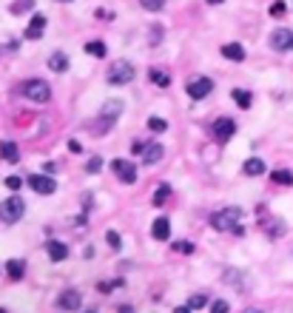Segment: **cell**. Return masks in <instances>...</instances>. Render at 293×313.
I'll list each match as a JSON object with an SVG mask.
<instances>
[{
    "mask_svg": "<svg viewBox=\"0 0 293 313\" xmlns=\"http://www.w3.org/2000/svg\"><path fill=\"white\" fill-rule=\"evenodd\" d=\"M148 128L154 131V134H162V131H168V120H165V117H148Z\"/></svg>",
    "mask_w": 293,
    "mask_h": 313,
    "instance_id": "24",
    "label": "cell"
},
{
    "mask_svg": "<svg viewBox=\"0 0 293 313\" xmlns=\"http://www.w3.org/2000/svg\"><path fill=\"white\" fill-rule=\"evenodd\" d=\"M43 29H46V17L43 14H34L29 29H26V37H29V40H40V37H43Z\"/></svg>",
    "mask_w": 293,
    "mask_h": 313,
    "instance_id": "13",
    "label": "cell"
},
{
    "mask_svg": "<svg viewBox=\"0 0 293 313\" xmlns=\"http://www.w3.org/2000/svg\"><path fill=\"white\" fill-rule=\"evenodd\" d=\"M239 219H242V208H222L211 216V225L216 231H233L236 236H242V228H239Z\"/></svg>",
    "mask_w": 293,
    "mask_h": 313,
    "instance_id": "1",
    "label": "cell"
},
{
    "mask_svg": "<svg viewBox=\"0 0 293 313\" xmlns=\"http://www.w3.org/2000/svg\"><path fill=\"white\" fill-rule=\"evenodd\" d=\"M285 12H287V6L282 0H276L273 6H270V17H285Z\"/></svg>",
    "mask_w": 293,
    "mask_h": 313,
    "instance_id": "29",
    "label": "cell"
},
{
    "mask_svg": "<svg viewBox=\"0 0 293 313\" xmlns=\"http://www.w3.org/2000/svg\"><path fill=\"white\" fill-rule=\"evenodd\" d=\"M174 251H179V253H194V245H191V242H177V245H174Z\"/></svg>",
    "mask_w": 293,
    "mask_h": 313,
    "instance_id": "34",
    "label": "cell"
},
{
    "mask_svg": "<svg viewBox=\"0 0 293 313\" xmlns=\"http://www.w3.org/2000/svg\"><path fill=\"white\" fill-rule=\"evenodd\" d=\"M111 168H114V174H117V179H120V182H125V185L137 182V168H134V162H129V160H114V162H111Z\"/></svg>",
    "mask_w": 293,
    "mask_h": 313,
    "instance_id": "6",
    "label": "cell"
},
{
    "mask_svg": "<svg viewBox=\"0 0 293 313\" xmlns=\"http://www.w3.org/2000/svg\"><path fill=\"white\" fill-rule=\"evenodd\" d=\"M26 6H31V0H17V3L12 6V12H14V14H23Z\"/></svg>",
    "mask_w": 293,
    "mask_h": 313,
    "instance_id": "33",
    "label": "cell"
},
{
    "mask_svg": "<svg viewBox=\"0 0 293 313\" xmlns=\"http://www.w3.org/2000/svg\"><path fill=\"white\" fill-rule=\"evenodd\" d=\"M0 157L6 162H17L20 160V148L14 142H0Z\"/></svg>",
    "mask_w": 293,
    "mask_h": 313,
    "instance_id": "18",
    "label": "cell"
},
{
    "mask_svg": "<svg viewBox=\"0 0 293 313\" xmlns=\"http://www.w3.org/2000/svg\"><path fill=\"white\" fill-rule=\"evenodd\" d=\"M159 31H162L159 26H154V29H151V43H159Z\"/></svg>",
    "mask_w": 293,
    "mask_h": 313,
    "instance_id": "39",
    "label": "cell"
},
{
    "mask_svg": "<svg viewBox=\"0 0 293 313\" xmlns=\"http://www.w3.org/2000/svg\"><path fill=\"white\" fill-rule=\"evenodd\" d=\"M86 54H91V57H105L108 54V49H105V43H100V40H88L86 43Z\"/></svg>",
    "mask_w": 293,
    "mask_h": 313,
    "instance_id": "23",
    "label": "cell"
},
{
    "mask_svg": "<svg viewBox=\"0 0 293 313\" xmlns=\"http://www.w3.org/2000/svg\"><path fill=\"white\" fill-rule=\"evenodd\" d=\"M49 68L57 74H63L68 68V57L63 54V51H54V54H49Z\"/></svg>",
    "mask_w": 293,
    "mask_h": 313,
    "instance_id": "17",
    "label": "cell"
},
{
    "mask_svg": "<svg viewBox=\"0 0 293 313\" xmlns=\"http://www.w3.org/2000/svg\"><path fill=\"white\" fill-rule=\"evenodd\" d=\"M60 3H66V0H60Z\"/></svg>",
    "mask_w": 293,
    "mask_h": 313,
    "instance_id": "45",
    "label": "cell"
},
{
    "mask_svg": "<svg viewBox=\"0 0 293 313\" xmlns=\"http://www.w3.org/2000/svg\"><path fill=\"white\" fill-rule=\"evenodd\" d=\"M211 91H214V83L208 80V77H199V80H191L188 83V97H194V100L208 97Z\"/></svg>",
    "mask_w": 293,
    "mask_h": 313,
    "instance_id": "10",
    "label": "cell"
},
{
    "mask_svg": "<svg viewBox=\"0 0 293 313\" xmlns=\"http://www.w3.org/2000/svg\"><path fill=\"white\" fill-rule=\"evenodd\" d=\"M242 313H262L259 307H248V310H242Z\"/></svg>",
    "mask_w": 293,
    "mask_h": 313,
    "instance_id": "41",
    "label": "cell"
},
{
    "mask_svg": "<svg viewBox=\"0 0 293 313\" xmlns=\"http://www.w3.org/2000/svg\"><path fill=\"white\" fill-rule=\"evenodd\" d=\"M100 165H103V160H100L97 154H94L91 160H88V165H86V171H88V174H97V171H100Z\"/></svg>",
    "mask_w": 293,
    "mask_h": 313,
    "instance_id": "32",
    "label": "cell"
},
{
    "mask_svg": "<svg viewBox=\"0 0 293 313\" xmlns=\"http://www.w3.org/2000/svg\"><path fill=\"white\" fill-rule=\"evenodd\" d=\"M242 171L248 174V177H259V174H265V162L253 157V160H248V162L242 165Z\"/></svg>",
    "mask_w": 293,
    "mask_h": 313,
    "instance_id": "22",
    "label": "cell"
},
{
    "mask_svg": "<svg viewBox=\"0 0 293 313\" xmlns=\"http://www.w3.org/2000/svg\"><path fill=\"white\" fill-rule=\"evenodd\" d=\"M228 310H231V305H228L225 299H216L214 305H211V313H228Z\"/></svg>",
    "mask_w": 293,
    "mask_h": 313,
    "instance_id": "31",
    "label": "cell"
},
{
    "mask_svg": "<svg viewBox=\"0 0 293 313\" xmlns=\"http://www.w3.org/2000/svg\"><path fill=\"white\" fill-rule=\"evenodd\" d=\"M231 97L236 100V105H239V108H250V105H253V94H250V91H245V88H233V91H231Z\"/></svg>",
    "mask_w": 293,
    "mask_h": 313,
    "instance_id": "20",
    "label": "cell"
},
{
    "mask_svg": "<svg viewBox=\"0 0 293 313\" xmlns=\"http://www.w3.org/2000/svg\"><path fill=\"white\" fill-rule=\"evenodd\" d=\"M151 83L154 86H159V88H168L171 86V77H168V71H162V68H151Z\"/></svg>",
    "mask_w": 293,
    "mask_h": 313,
    "instance_id": "21",
    "label": "cell"
},
{
    "mask_svg": "<svg viewBox=\"0 0 293 313\" xmlns=\"http://www.w3.org/2000/svg\"><path fill=\"white\" fill-rule=\"evenodd\" d=\"M29 188L46 197V194H54V191H57V182L49 177V174H31V177H29Z\"/></svg>",
    "mask_w": 293,
    "mask_h": 313,
    "instance_id": "5",
    "label": "cell"
},
{
    "mask_svg": "<svg viewBox=\"0 0 293 313\" xmlns=\"http://www.w3.org/2000/svg\"><path fill=\"white\" fill-rule=\"evenodd\" d=\"M270 179H273L276 185H293V174H290V171H285V168L273 171V174H270Z\"/></svg>",
    "mask_w": 293,
    "mask_h": 313,
    "instance_id": "25",
    "label": "cell"
},
{
    "mask_svg": "<svg viewBox=\"0 0 293 313\" xmlns=\"http://www.w3.org/2000/svg\"><path fill=\"white\" fill-rule=\"evenodd\" d=\"M80 305H83V296H80V290H63L60 296H57V307L60 310H66V313H71V310H80Z\"/></svg>",
    "mask_w": 293,
    "mask_h": 313,
    "instance_id": "7",
    "label": "cell"
},
{
    "mask_svg": "<svg viewBox=\"0 0 293 313\" xmlns=\"http://www.w3.org/2000/svg\"><path fill=\"white\" fill-rule=\"evenodd\" d=\"M233 134H236V123H233V120H228V117H219V120L214 123V137H216L219 142H228Z\"/></svg>",
    "mask_w": 293,
    "mask_h": 313,
    "instance_id": "9",
    "label": "cell"
},
{
    "mask_svg": "<svg viewBox=\"0 0 293 313\" xmlns=\"http://www.w3.org/2000/svg\"><path fill=\"white\" fill-rule=\"evenodd\" d=\"M86 313H97V310H86Z\"/></svg>",
    "mask_w": 293,
    "mask_h": 313,
    "instance_id": "44",
    "label": "cell"
},
{
    "mask_svg": "<svg viewBox=\"0 0 293 313\" xmlns=\"http://www.w3.org/2000/svg\"><path fill=\"white\" fill-rule=\"evenodd\" d=\"M120 279H117V282H100V290H103V293H111V290H114V288H120Z\"/></svg>",
    "mask_w": 293,
    "mask_h": 313,
    "instance_id": "35",
    "label": "cell"
},
{
    "mask_svg": "<svg viewBox=\"0 0 293 313\" xmlns=\"http://www.w3.org/2000/svg\"><path fill=\"white\" fill-rule=\"evenodd\" d=\"M105 240H108V245L117 248V251L122 248V240H120V233H117V231H108V233H105Z\"/></svg>",
    "mask_w": 293,
    "mask_h": 313,
    "instance_id": "30",
    "label": "cell"
},
{
    "mask_svg": "<svg viewBox=\"0 0 293 313\" xmlns=\"http://www.w3.org/2000/svg\"><path fill=\"white\" fill-rule=\"evenodd\" d=\"M120 313H131V307H129V305H122V307H120Z\"/></svg>",
    "mask_w": 293,
    "mask_h": 313,
    "instance_id": "42",
    "label": "cell"
},
{
    "mask_svg": "<svg viewBox=\"0 0 293 313\" xmlns=\"http://www.w3.org/2000/svg\"><path fill=\"white\" fill-rule=\"evenodd\" d=\"M142 148H145V142H142V140H134V142H131V154H142Z\"/></svg>",
    "mask_w": 293,
    "mask_h": 313,
    "instance_id": "37",
    "label": "cell"
},
{
    "mask_svg": "<svg viewBox=\"0 0 293 313\" xmlns=\"http://www.w3.org/2000/svg\"><path fill=\"white\" fill-rule=\"evenodd\" d=\"M120 114H122V100H108L100 111V117H108V120H117Z\"/></svg>",
    "mask_w": 293,
    "mask_h": 313,
    "instance_id": "19",
    "label": "cell"
},
{
    "mask_svg": "<svg viewBox=\"0 0 293 313\" xmlns=\"http://www.w3.org/2000/svg\"><path fill=\"white\" fill-rule=\"evenodd\" d=\"M6 273H9V279H12V282H20V279H23V273H26L23 259H9V262H6Z\"/></svg>",
    "mask_w": 293,
    "mask_h": 313,
    "instance_id": "15",
    "label": "cell"
},
{
    "mask_svg": "<svg viewBox=\"0 0 293 313\" xmlns=\"http://www.w3.org/2000/svg\"><path fill=\"white\" fill-rule=\"evenodd\" d=\"M6 185H9L12 191H17L20 185H23V179H20V177H9V179H6Z\"/></svg>",
    "mask_w": 293,
    "mask_h": 313,
    "instance_id": "36",
    "label": "cell"
},
{
    "mask_svg": "<svg viewBox=\"0 0 293 313\" xmlns=\"http://www.w3.org/2000/svg\"><path fill=\"white\" fill-rule=\"evenodd\" d=\"M205 305H208V296H205V293H194V296L188 299V307H191V310H202Z\"/></svg>",
    "mask_w": 293,
    "mask_h": 313,
    "instance_id": "27",
    "label": "cell"
},
{
    "mask_svg": "<svg viewBox=\"0 0 293 313\" xmlns=\"http://www.w3.org/2000/svg\"><path fill=\"white\" fill-rule=\"evenodd\" d=\"M68 151H71V154H80V151H83V145H80L77 140H68Z\"/></svg>",
    "mask_w": 293,
    "mask_h": 313,
    "instance_id": "38",
    "label": "cell"
},
{
    "mask_svg": "<svg viewBox=\"0 0 293 313\" xmlns=\"http://www.w3.org/2000/svg\"><path fill=\"white\" fill-rule=\"evenodd\" d=\"M168 197H171V185H159L157 194H154V205H162L168 202Z\"/></svg>",
    "mask_w": 293,
    "mask_h": 313,
    "instance_id": "26",
    "label": "cell"
},
{
    "mask_svg": "<svg viewBox=\"0 0 293 313\" xmlns=\"http://www.w3.org/2000/svg\"><path fill=\"white\" fill-rule=\"evenodd\" d=\"M26 214V202L20 197H9L6 202H0V219L3 222H17Z\"/></svg>",
    "mask_w": 293,
    "mask_h": 313,
    "instance_id": "4",
    "label": "cell"
},
{
    "mask_svg": "<svg viewBox=\"0 0 293 313\" xmlns=\"http://www.w3.org/2000/svg\"><path fill=\"white\" fill-rule=\"evenodd\" d=\"M174 313H191V307H188V305H185V307H177Z\"/></svg>",
    "mask_w": 293,
    "mask_h": 313,
    "instance_id": "40",
    "label": "cell"
},
{
    "mask_svg": "<svg viewBox=\"0 0 293 313\" xmlns=\"http://www.w3.org/2000/svg\"><path fill=\"white\" fill-rule=\"evenodd\" d=\"M23 94H26V100H31V103H49L51 88H49L46 80H29L23 86Z\"/></svg>",
    "mask_w": 293,
    "mask_h": 313,
    "instance_id": "3",
    "label": "cell"
},
{
    "mask_svg": "<svg viewBox=\"0 0 293 313\" xmlns=\"http://www.w3.org/2000/svg\"><path fill=\"white\" fill-rule=\"evenodd\" d=\"M270 46L276 51H293V31L290 29H276L270 34Z\"/></svg>",
    "mask_w": 293,
    "mask_h": 313,
    "instance_id": "8",
    "label": "cell"
},
{
    "mask_svg": "<svg viewBox=\"0 0 293 313\" xmlns=\"http://www.w3.org/2000/svg\"><path fill=\"white\" fill-rule=\"evenodd\" d=\"M140 6H142V9H148V12H162L165 0H140Z\"/></svg>",
    "mask_w": 293,
    "mask_h": 313,
    "instance_id": "28",
    "label": "cell"
},
{
    "mask_svg": "<svg viewBox=\"0 0 293 313\" xmlns=\"http://www.w3.org/2000/svg\"><path fill=\"white\" fill-rule=\"evenodd\" d=\"M134 80V66H131L129 60H117L111 63L108 68V83L111 86H125V83Z\"/></svg>",
    "mask_w": 293,
    "mask_h": 313,
    "instance_id": "2",
    "label": "cell"
},
{
    "mask_svg": "<svg viewBox=\"0 0 293 313\" xmlns=\"http://www.w3.org/2000/svg\"><path fill=\"white\" fill-rule=\"evenodd\" d=\"M46 251H49L51 262H63V259H68V245H63V242H57V240H49Z\"/></svg>",
    "mask_w": 293,
    "mask_h": 313,
    "instance_id": "14",
    "label": "cell"
},
{
    "mask_svg": "<svg viewBox=\"0 0 293 313\" xmlns=\"http://www.w3.org/2000/svg\"><path fill=\"white\" fill-rule=\"evenodd\" d=\"M162 154H165V148L159 145V142H145V148H142V154H140V160L145 162V165H154V162L162 160Z\"/></svg>",
    "mask_w": 293,
    "mask_h": 313,
    "instance_id": "11",
    "label": "cell"
},
{
    "mask_svg": "<svg viewBox=\"0 0 293 313\" xmlns=\"http://www.w3.org/2000/svg\"><path fill=\"white\" fill-rule=\"evenodd\" d=\"M208 3H211V6H219V3H222V0H208Z\"/></svg>",
    "mask_w": 293,
    "mask_h": 313,
    "instance_id": "43",
    "label": "cell"
},
{
    "mask_svg": "<svg viewBox=\"0 0 293 313\" xmlns=\"http://www.w3.org/2000/svg\"><path fill=\"white\" fill-rule=\"evenodd\" d=\"M151 236H154V240H159V242H165L168 236H171V222L165 219V216L154 219V225H151Z\"/></svg>",
    "mask_w": 293,
    "mask_h": 313,
    "instance_id": "12",
    "label": "cell"
},
{
    "mask_svg": "<svg viewBox=\"0 0 293 313\" xmlns=\"http://www.w3.org/2000/svg\"><path fill=\"white\" fill-rule=\"evenodd\" d=\"M222 54H225L228 60H233V63H242L245 60V49L239 43H225V46H222Z\"/></svg>",
    "mask_w": 293,
    "mask_h": 313,
    "instance_id": "16",
    "label": "cell"
}]
</instances>
